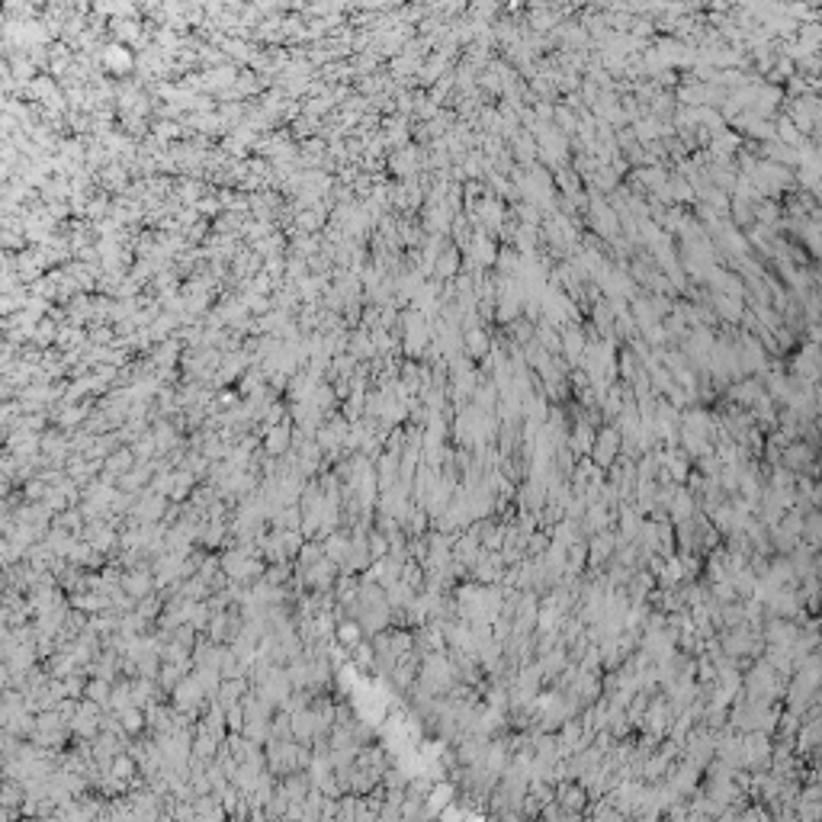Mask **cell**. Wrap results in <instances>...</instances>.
<instances>
[{
	"label": "cell",
	"mask_w": 822,
	"mask_h": 822,
	"mask_svg": "<svg viewBox=\"0 0 822 822\" xmlns=\"http://www.w3.org/2000/svg\"><path fill=\"white\" fill-rule=\"evenodd\" d=\"M488 350H492V337L482 331V328H472V331H463V357H472V360H485Z\"/></svg>",
	"instance_id": "obj_1"
},
{
	"label": "cell",
	"mask_w": 822,
	"mask_h": 822,
	"mask_svg": "<svg viewBox=\"0 0 822 822\" xmlns=\"http://www.w3.org/2000/svg\"><path fill=\"white\" fill-rule=\"evenodd\" d=\"M784 463L790 469H800L803 463H813V447L810 443H790V447H784Z\"/></svg>",
	"instance_id": "obj_2"
}]
</instances>
